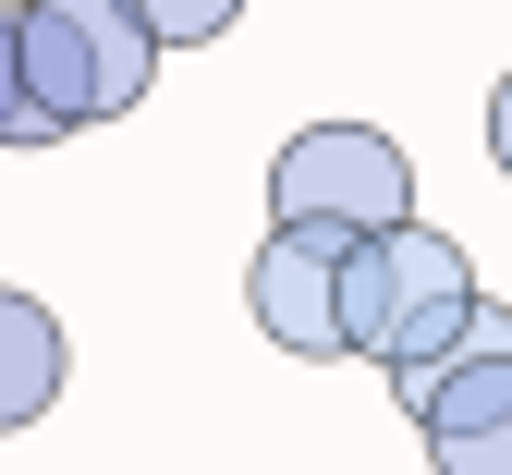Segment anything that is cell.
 Instances as JSON below:
<instances>
[{"label":"cell","instance_id":"1","mask_svg":"<svg viewBox=\"0 0 512 475\" xmlns=\"http://www.w3.org/2000/svg\"><path fill=\"white\" fill-rule=\"evenodd\" d=\"M330 305H342V354H366V366H391V378H415L452 329L476 317V268H464V244L452 232H427V220H403V232H366V244H342V268H330Z\"/></svg>","mask_w":512,"mask_h":475},{"label":"cell","instance_id":"2","mask_svg":"<svg viewBox=\"0 0 512 475\" xmlns=\"http://www.w3.org/2000/svg\"><path fill=\"white\" fill-rule=\"evenodd\" d=\"M13 49H25V86H37L49 134L135 122L159 86V37L122 0H13Z\"/></svg>","mask_w":512,"mask_h":475},{"label":"cell","instance_id":"3","mask_svg":"<svg viewBox=\"0 0 512 475\" xmlns=\"http://www.w3.org/2000/svg\"><path fill=\"white\" fill-rule=\"evenodd\" d=\"M403 220H415V159L378 122H305V134H281V159H269V232L366 244V232H403Z\"/></svg>","mask_w":512,"mask_h":475},{"label":"cell","instance_id":"4","mask_svg":"<svg viewBox=\"0 0 512 475\" xmlns=\"http://www.w3.org/2000/svg\"><path fill=\"white\" fill-rule=\"evenodd\" d=\"M391 402L415 415V439H476V427H500V415H512V305L476 293V317H464L415 378H391Z\"/></svg>","mask_w":512,"mask_h":475},{"label":"cell","instance_id":"5","mask_svg":"<svg viewBox=\"0 0 512 475\" xmlns=\"http://www.w3.org/2000/svg\"><path fill=\"white\" fill-rule=\"evenodd\" d=\"M330 268H342V244H305V232H269V244H256V268H244V317L269 329L293 366H342Z\"/></svg>","mask_w":512,"mask_h":475},{"label":"cell","instance_id":"6","mask_svg":"<svg viewBox=\"0 0 512 475\" xmlns=\"http://www.w3.org/2000/svg\"><path fill=\"white\" fill-rule=\"evenodd\" d=\"M61 378H74V354H61V317H49L37 293L0 281V439L37 427L49 402H61Z\"/></svg>","mask_w":512,"mask_h":475},{"label":"cell","instance_id":"7","mask_svg":"<svg viewBox=\"0 0 512 475\" xmlns=\"http://www.w3.org/2000/svg\"><path fill=\"white\" fill-rule=\"evenodd\" d=\"M122 13H135L159 49H208V37H232V25H244V0H122Z\"/></svg>","mask_w":512,"mask_h":475},{"label":"cell","instance_id":"8","mask_svg":"<svg viewBox=\"0 0 512 475\" xmlns=\"http://www.w3.org/2000/svg\"><path fill=\"white\" fill-rule=\"evenodd\" d=\"M0 147H61L37 86H25V49H13V13H0Z\"/></svg>","mask_w":512,"mask_h":475},{"label":"cell","instance_id":"9","mask_svg":"<svg viewBox=\"0 0 512 475\" xmlns=\"http://www.w3.org/2000/svg\"><path fill=\"white\" fill-rule=\"evenodd\" d=\"M427 475H512V415L476 439H427Z\"/></svg>","mask_w":512,"mask_h":475},{"label":"cell","instance_id":"10","mask_svg":"<svg viewBox=\"0 0 512 475\" xmlns=\"http://www.w3.org/2000/svg\"><path fill=\"white\" fill-rule=\"evenodd\" d=\"M488 159H500V171H512V74H500V86H488Z\"/></svg>","mask_w":512,"mask_h":475}]
</instances>
